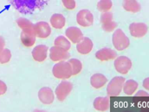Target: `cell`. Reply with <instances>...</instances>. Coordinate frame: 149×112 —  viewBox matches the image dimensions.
<instances>
[{
  "label": "cell",
  "mask_w": 149,
  "mask_h": 112,
  "mask_svg": "<svg viewBox=\"0 0 149 112\" xmlns=\"http://www.w3.org/2000/svg\"><path fill=\"white\" fill-rule=\"evenodd\" d=\"M49 0H10L11 6L21 14L31 15L42 10Z\"/></svg>",
  "instance_id": "6da1fadb"
},
{
  "label": "cell",
  "mask_w": 149,
  "mask_h": 112,
  "mask_svg": "<svg viewBox=\"0 0 149 112\" xmlns=\"http://www.w3.org/2000/svg\"><path fill=\"white\" fill-rule=\"evenodd\" d=\"M52 74L55 78L59 79H68L72 75V67L69 61H58L52 68Z\"/></svg>",
  "instance_id": "7a4b0ae2"
},
{
  "label": "cell",
  "mask_w": 149,
  "mask_h": 112,
  "mask_svg": "<svg viewBox=\"0 0 149 112\" xmlns=\"http://www.w3.org/2000/svg\"><path fill=\"white\" fill-rule=\"evenodd\" d=\"M112 41L114 48L118 51H123L126 48H127L130 45L129 38L126 36V34L120 29H117L114 30Z\"/></svg>",
  "instance_id": "3957f363"
},
{
  "label": "cell",
  "mask_w": 149,
  "mask_h": 112,
  "mask_svg": "<svg viewBox=\"0 0 149 112\" xmlns=\"http://www.w3.org/2000/svg\"><path fill=\"white\" fill-rule=\"evenodd\" d=\"M125 82V78L123 77H114L113 78L107 86V94L109 98L118 97L121 91Z\"/></svg>",
  "instance_id": "277c9868"
},
{
  "label": "cell",
  "mask_w": 149,
  "mask_h": 112,
  "mask_svg": "<svg viewBox=\"0 0 149 112\" xmlns=\"http://www.w3.org/2000/svg\"><path fill=\"white\" fill-rule=\"evenodd\" d=\"M115 70L120 74H127L132 68V60L127 56L116 57L113 62Z\"/></svg>",
  "instance_id": "5b68a950"
},
{
  "label": "cell",
  "mask_w": 149,
  "mask_h": 112,
  "mask_svg": "<svg viewBox=\"0 0 149 112\" xmlns=\"http://www.w3.org/2000/svg\"><path fill=\"white\" fill-rule=\"evenodd\" d=\"M73 90V85L71 82L67 81V80H63L57 85V87L56 88V98L60 101L63 102L64 101L67 97L70 94V92Z\"/></svg>",
  "instance_id": "8992f818"
},
{
  "label": "cell",
  "mask_w": 149,
  "mask_h": 112,
  "mask_svg": "<svg viewBox=\"0 0 149 112\" xmlns=\"http://www.w3.org/2000/svg\"><path fill=\"white\" fill-rule=\"evenodd\" d=\"M76 22L83 28L90 27L94 23V16L88 10H81L76 15Z\"/></svg>",
  "instance_id": "52a82bcc"
},
{
  "label": "cell",
  "mask_w": 149,
  "mask_h": 112,
  "mask_svg": "<svg viewBox=\"0 0 149 112\" xmlns=\"http://www.w3.org/2000/svg\"><path fill=\"white\" fill-rule=\"evenodd\" d=\"M113 16L112 12H109V11L102 12L100 21L102 23V30L104 31L112 32L117 28V23L114 21H113Z\"/></svg>",
  "instance_id": "ba28073f"
},
{
  "label": "cell",
  "mask_w": 149,
  "mask_h": 112,
  "mask_svg": "<svg viewBox=\"0 0 149 112\" xmlns=\"http://www.w3.org/2000/svg\"><path fill=\"white\" fill-rule=\"evenodd\" d=\"M70 54H69V52L61 47L53 46L49 48V58L54 62L66 60L70 58Z\"/></svg>",
  "instance_id": "9c48e42d"
},
{
  "label": "cell",
  "mask_w": 149,
  "mask_h": 112,
  "mask_svg": "<svg viewBox=\"0 0 149 112\" xmlns=\"http://www.w3.org/2000/svg\"><path fill=\"white\" fill-rule=\"evenodd\" d=\"M129 32L134 37L141 38L148 34V27L143 23H133L129 25Z\"/></svg>",
  "instance_id": "30bf717a"
},
{
  "label": "cell",
  "mask_w": 149,
  "mask_h": 112,
  "mask_svg": "<svg viewBox=\"0 0 149 112\" xmlns=\"http://www.w3.org/2000/svg\"><path fill=\"white\" fill-rule=\"evenodd\" d=\"M34 31L36 36L41 39L48 38L51 34V27L46 22H38L34 25Z\"/></svg>",
  "instance_id": "8fae6325"
},
{
  "label": "cell",
  "mask_w": 149,
  "mask_h": 112,
  "mask_svg": "<svg viewBox=\"0 0 149 112\" xmlns=\"http://www.w3.org/2000/svg\"><path fill=\"white\" fill-rule=\"evenodd\" d=\"M38 98L43 104H51L54 102L55 95L49 87H42L38 91Z\"/></svg>",
  "instance_id": "7c38bea8"
},
{
  "label": "cell",
  "mask_w": 149,
  "mask_h": 112,
  "mask_svg": "<svg viewBox=\"0 0 149 112\" xmlns=\"http://www.w3.org/2000/svg\"><path fill=\"white\" fill-rule=\"evenodd\" d=\"M93 41L88 37H82V39L76 43V50L79 54L86 55L93 50Z\"/></svg>",
  "instance_id": "4fadbf2b"
},
{
  "label": "cell",
  "mask_w": 149,
  "mask_h": 112,
  "mask_svg": "<svg viewBox=\"0 0 149 112\" xmlns=\"http://www.w3.org/2000/svg\"><path fill=\"white\" fill-rule=\"evenodd\" d=\"M117 57L116 51L109 47H104L95 53V58L100 61H109L114 60Z\"/></svg>",
  "instance_id": "5bb4252c"
},
{
  "label": "cell",
  "mask_w": 149,
  "mask_h": 112,
  "mask_svg": "<svg viewBox=\"0 0 149 112\" xmlns=\"http://www.w3.org/2000/svg\"><path fill=\"white\" fill-rule=\"evenodd\" d=\"M49 47L45 45H37L32 50V57L37 62H43L47 59Z\"/></svg>",
  "instance_id": "9a60e30c"
},
{
  "label": "cell",
  "mask_w": 149,
  "mask_h": 112,
  "mask_svg": "<svg viewBox=\"0 0 149 112\" xmlns=\"http://www.w3.org/2000/svg\"><path fill=\"white\" fill-rule=\"evenodd\" d=\"M65 36L68 38L72 43H78L82 37H83V34L81 32V30L79 28L76 27H70L65 30Z\"/></svg>",
  "instance_id": "2e32d148"
},
{
  "label": "cell",
  "mask_w": 149,
  "mask_h": 112,
  "mask_svg": "<svg viewBox=\"0 0 149 112\" xmlns=\"http://www.w3.org/2000/svg\"><path fill=\"white\" fill-rule=\"evenodd\" d=\"M93 106L98 111H108L110 107L109 97H99L94 100Z\"/></svg>",
  "instance_id": "e0dca14e"
},
{
  "label": "cell",
  "mask_w": 149,
  "mask_h": 112,
  "mask_svg": "<svg viewBox=\"0 0 149 112\" xmlns=\"http://www.w3.org/2000/svg\"><path fill=\"white\" fill-rule=\"evenodd\" d=\"M108 83V78L102 74H95L90 78V85L93 88L99 90Z\"/></svg>",
  "instance_id": "ac0fdd59"
},
{
  "label": "cell",
  "mask_w": 149,
  "mask_h": 112,
  "mask_svg": "<svg viewBox=\"0 0 149 112\" xmlns=\"http://www.w3.org/2000/svg\"><path fill=\"white\" fill-rule=\"evenodd\" d=\"M36 37L35 31H22L20 35L21 41L26 47H31L35 44Z\"/></svg>",
  "instance_id": "d6986e66"
},
{
  "label": "cell",
  "mask_w": 149,
  "mask_h": 112,
  "mask_svg": "<svg viewBox=\"0 0 149 112\" xmlns=\"http://www.w3.org/2000/svg\"><path fill=\"white\" fill-rule=\"evenodd\" d=\"M50 25L56 29V30H61L63 29L65 24H66V19L65 17L62 15V14H59V13H56V14H53L52 16L50 17Z\"/></svg>",
  "instance_id": "ffe728a7"
},
{
  "label": "cell",
  "mask_w": 149,
  "mask_h": 112,
  "mask_svg": "<svg viewBox=\"0 0 149 112\" xmlns=\"http://www.w3.org/2000/svg\"><path fill=\"white\" fill-rule=\"evenodd\" d=\"M139 88V84L134 80V79H128L127 81L124 82L123 87H122V91H124V93L127 96H132L135 93V91L138 90Z\"/></svg>",
  "instance_id": "44dd1931"
},
{
  "label": "cell",
  "mask_w": 149,
  "mask_h": 112,
  "mask_svg": "<svg viewBox=\"0 0 149 112\" xmlns=\"http://www.w3.org/2000/svg\"><path fill=\"white\" fill-rule=\"evenodd\" d=\"M123 9L131 13H137L141 10V3L137 0H123Z\"/></svg>",
  "instance_id": "7402d4cb"
},
{
  "label": "cell",
  "mask_w": 149,
  "mask_h": 112,
  "mask_svg": "<svg viewBox=\"0 0 149 112\" xmlns=\"http://www.w3.org/2000/svg\"><path fill=\"white\" fill-rule=\"evenodd\" d=\"M54 46L61 47L66 51H69L71 47V43L70 41L67 37L63 36H60L58 37H56L54 41Z\"/></svg>",
  "instance_id": "603a6c76"
},
{
  "label": "cell",
  "mask_w": 149,
  "mask_h": 112,
  "mask_svg": "<svg viewBox=\"0 0 149 112\" xmlns=\"http://www.w3.org/2000/svg\"><path fill=\"white\" fill-rule=\"evenodd\" d=\"M16 23L23 31H34V24L24 17L17 18Z\"/></svg>",
  "instance_id": "cb8c5ba5"
},
{
  "label": "cell",
  "mask_w": 149,
  "mask_h": 112,
  "mask_svg": "<svg viewBox=\"0 0 149 112\" xmlns=\"http://www.w3.org/2000/svg\"><path fill=\"white\" fill-rule=\"evenodd\" d=\"M69 63L71 65L72 75L73 76L79 74L81 72V70H82V64H81V60H79L77 59H70L69 60Z\"/></svg>",
  "instance_id": "d4e9b609"
},
{
  "label": "cell",
  "mask_w": 149,
  "mask_h": 112,
  "mask_svg": "<svg viewBox=\"0 0 149 112\" xmlns=\"http://www.w3.org/2000/svg\"><path fill=\"white\" fill-rule=\"evenodd\" d=\"M113 6L112 0H100L97 3V9L102 12H107L111 10Z\"/></svg>",
  "instance_id": "484cf974"
},
{
  "label": "cell",
  "mask_w": 149,
  "mask_h": 112,
  "mask_svg": "<svg viewBox=\"0 0 149 112\" xmlns=\"http://www.w3.org/2000/svg\"><path fill=\"white\" fill-rule=\"evenodd\" d=\"M11 59V53L8 48H3L0 52V64L8 63Z\"/></svg>",
  "instance_id": "4316f807"
},
{
  "label": "cell",
  "mask_w": 149,
  "mask_h": 112,
  "mask_svg": "<svg viewBox=\"0 0 149 112\" xmlns=\"http://www.w3.org/2000/svg\"><path fill=\"white\" fill-rule=\"evenodd\" d=\"M62 3L63 4V6L70 10H74V8L76 7V3L75 0H62Z\"/></svg>",
  "instance_id": "83f0119b"
},
{
  "label": "cell",
  "mask_w": 149,
  "mask_h": 112,
  "mask_svg": "<svg viewBox=\"0 0 149 112\" xmlns=\"http://www.w3.org/2000/svg\"><path fill=\"white\" fill-rule=\"evenodd\" d=\"M7 91V85L2 80H0V96L3 95Z\"/></svg>",
  "instance_id": "f1b7e54d"
},
{
  "label": "cell",
  "mask_w": 149,
  "mask_h": 112,
  "mask_svg": "<svg viewBox=\"0 0 149 112\" xmlns=\"http://www.w3.org/2000/svg\"><path fill=\"white\" fill-rule=\"evenodd\" d=\"M148 92H147V91H139L136 94H135V96L134 97H136V98H147V97H148Z\"/></svg>",
  "instance_id": "f546056e"
},
{
  "label": "cell",
  "mask_w": 149,
  "mask_h": 112,
  "mask_svg": "<svg viewBox=\"0 0 149 112\" xmlns=\"http://www.w3.org/2000/svg\"><path fill=\"white\" fill-rule=\"evenodd\" d=\"M4 46H5V41L3 36H0V52L4 48Z\"/></svg>",
  "instance_id": "4dcf8cb0"
},
{
  "label": "cell",
  "mask_w": 149,
  "mask_h": 112,
  "mask_svg": "<svg viewBox=\"0 0 149 112\" xmlns=\"http://www.w3.org/2000/svg\"><path fill=\"white\" fill-rule=\"evenodd\" d=\"M148 81H149V78H145V79H144V81H143V86H144V88H145L146 90H148L149 89Z\"/></svg>",
  "instance_id": "1f68e13d"
}]
</instances>
